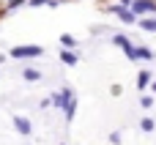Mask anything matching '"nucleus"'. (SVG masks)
<instances>
[{
    "instance_id": "obj_1",
    "label": "nucleus",
    "mask_w": 156,
    "mask_h": 145,
    "mask_svg": "<svg viewBox=\"0 0 156 145\" xmlns=\"http://www.w3.org/2000/svg\"><path fill=\"white\" fill-rule=\"evenodd\" d=\"M8 55L16 58V60H30V58H41L44 47H38V44H22V47H14Z\"/></svg>"
},
{
    "instance_id": "obj_2",
    "label": "nucleus",
    "mask_w": 156,
    "mask_h": 145,
    "mask_svg": "<svg viewBox=\"0 0 156 145\" xmlns=\"http://www.w3.org/2000/svg\"><path fill=\"white\" fill-rule=\"evenodd\" d=\"M107 11H110V14H115V16H118L121 22H126V25H134V22H137V14H134V11H129L126 5H110Z\"/></svg>"
},
{
    "instance_id": "obj_3",
    "label": "nucleus",
    "mask_w": 156,
    "mask_h": 145,
    "mask_svg": "<svg viewBox=\"0 0 156 145\" xmlns=\"http://www.w3.org/2000/svg\"><path fill=\"white\" fill-rule=\"evenodd\" d=\"M71 99H74L71 88H63L60 93H52V107H58V110H66V107L71 104Z\"/></svg>"
},
{
    "instance_id": "obj_4",
    "label": "nucleus",
    "mask_w": 156,
    "mask_h": 145,
    "mask_svg": "<svg viewBox=\"0 0 156 145\" xmlns=\"http://www.w3.org/2000/svg\"><path fill=\"white\" fill-rule=\"evenodd\" d=\"M132 11H134V14H154L156 11V0H134V3H132Z\"/></svg>"
},
{
    "instance_id": "obj_5",
    "label": "nucleus",
    "mask_w": 156,
    "mask_h": 145,
    "mask_svg": "<svg viewBox=\"0 0 156 145\" xmlns=\"http://www.w3.org/2000/svg\"><path fill=\"white\" fill-rule=\"evenodd\" d=\"M14 129H16L19 134H25V137H27V134H33V123H30L25 115H16V118H14Z\"/></svg>"
},
{
    "instance_id": "obj_6",
    "label": "nucleus",
    "mask_w": 156,
    "mask_h": 145,
    "mask_svg": "<svg viewBox=\"0 0 156 145\" xmlns=\"http://www.w3.org/2000/svg\"><path fill=\"white\" fill-rule=\"evenodd\" d=\"M60 60H63L66 66H77V60H80V58H77V52H71V49L66 47V49L60 52Z\"/></svg>"
},
{
    "instance_id": "obj_7",
    "label": "nucleus",
    "mask_w": 156,
    "mask_h": 145,
    "mask_svg": "<svg viewBox=\"0 0 156 145\" xmlns=\"http://www.w3.org/2000/svg\"><path fill=\"white\" fill-rule=\"evenodd\" d=\"M156 52L154 49H148V47H137V60H154Z\"/></svg>"
},
{
    "instance_id": "obj_8",
    "label": "nucleus",
    "mask_w": 156,
    "mask_h": 145,
    "mask_svg": "<svg viewBox=\"0 0 156 145\" xmlns=\"http://www.w3.org/2000/svg\"><path fill=\"white\" fill-rule=\"evenodd\" d=\"M22 77H25L27 82H36V80H41V71H38V69H25Z\"/></svg>"
},
{
    "instance_id": "obj_9",
    "label": "nucleus",
    "mask_w": 156,
    "mask_h": 145,
    "mask_svg": "<svg viewBox=\"0 0 156 145\" xmlns=\"http://www.w3.org/2000/svg\"><path fill=\"white\" fill-rule=\"evenodd\" d=\"M148 82H151V71L145 69V71H140V74H137V85H140V88H145Z\"/></svg>"
},
{
    "instance_id": "obj_10",
    "label": "nucleus",
    "mask_w": 156,
    "mask_h": 145,
    "mask_svg": "<svg viewBox=\"0 0 156 145\" xmlns=\"http://www.w3.org/2000/svg\"><path fill=\"white\" fill-rule=\"evenodd\" d=\"M140 129H143V132H154V129H156L154 118H143V121H140Z\"/></svg>"
},
{
    "instance_id": "obj_11",
    "label": "nucleus",
    "mask_w": 156,
    "mask_h": 145,
    "mask_svg": "<svg viewBox=\"0 0 156 145\" xmlns=\"http://www.w3.org/2000/svg\"><path fill=\"white\" fill-rule=\"evenodd\" d=\"M123 52H126V58H129V60H137V47H134V44H126V47H123Z\"/></svg>"
},
{
    "instance_id": "obj_12",
    "label": "nucleus",
    "mask_w": 156,
    "mask_h": 145,
    "mask_svg": "<svg viewBox=\"0 0 156 145\" xmlns=\"http://www.w3.org/2000/svg\"><path fill=\"white\" fill-rule=\"evenodd\" d=\"M74 112H77V99H71V104L66 107V121H74Z\"/></svg>"
},
{
    "instance_id": "obj_13",
    "label": "nucleus",
    "mask_w": 156,
    "mask_h": 145,
    "mask_svg": "<svg viewBox=\"0 0 156 145\" xmlns=\"http://www.w3.org/2000/svg\"><path fill=\"white\" fill-rule=\"evenodd\" d=\"M140 27H143V30H154V33H156V19H140Z\"/></svg>"
},
{
    "instance_id": "obj_14",
    "label": "nucleus",
    "mask_w": 156,
    "mask_h": 145,
    "mask_svg": "<svg viewBox=\"0 0 156 145\" xmlns=\"http://www.w3.org/2000/svg\"><path fill=\"white\" fill-rule=\"evenodd\" d=\"M30 5L38 8V5H58V3H55V0H30Z\"/></svg>"
},
{
    "instance_id": "obj_15",
    "label": "nucleus",
    "mask_w": 156,
    "mask_h": 145,
    "mask_svg": "<svg viewBox=\"0 0 156 145\" xmlns=\"http://www.w3.org/2000/svg\"><path fill=\"white\" fill-rule=\"evenodd\" d=\"M60 44H63V47H69V49H71V47H74V38H71V36H60Z\"/></svg>"
},
{
    "instance_id": "obj_16",
    "label": "nucleus",
    "mask_w": 156,
    "mask_h": 145,
    "mask_svg": "<svg viewBox=\"0 0 156 145\" xmlns=\"http://www.w3.org/2000/svg\"><path fill=\"white\" fill-rule=\"evenodd\" d=\"M112 41H115V44H118V47H126V44H129V38H126V36H121V33H118V36H115V38H112Z\"/></svg>"
},
{
    "instance_id": "obj_17",
    "label": "nucleus",
    "mask_w": 156,
    "mask_h": 145,
    "mask_svg": "<svg viewBox=\"0 0 156 145\" xmlns=\"http://www.w3.org/2000/svg\"><path fill=\"white\" fill-rule=\"evenodd\" d=\"M110 143H112V145H121V132H112V134H110Z\"/></svg>"
},
{
    "instance_id": "obj_18",
    "label": "nucleus",
    "mask_w": 156,
    "mask_h": 145,
    "mask_svg": "<svg viewBox=\"0 0 156 145\" xmlns=\"http://www.w3.org/2000/svg\"><path fill=\"white\" fill-rule=\"evenodd\" d=\"M140 104H143V107H145V110H148V107H151V104H154V99H151V96H143V99H140Z\"/></svg>"
},
{
    "instance_id": "obj_19",
    "label": "nucleus",
    "mask_w": 156,
    "mask_h": 145,
    "mask_svg": "<svg viewBox=\"0 0 156 145\" xmlns=\"http://www.w3.org/2000/svg\"><path fill=\"white\" fill-rule=\"evenodd\" d=\"M154 93H156V82H154Z\"/></svg>"
}]
</instances>
